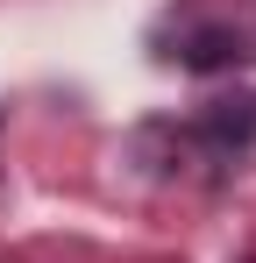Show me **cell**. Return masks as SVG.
I'll list each match as a JSON object with an SVG mask.
<instances>
[{"mask_svg": "<svg viewBox=\"0 0 256 263\" xmlns=\"http://www.w3.org/2000/svg\"><path fill=\"white\" fill-rule=\"evenodd\" d=\"M199 135H207V142H221V149H242V142L256 135V100H228L221 114H207V121H199Z\"/></svg>", "mask_w": 256, "mask_h": 263, "instance_id": "6da1fadb", "label": "cell"}, {"mask_svg": "<svg viewBox=\"0 0 256 263\" xmlns=\"http://www.w3.org/2000/svg\"><path fill=\"white\" fill-rule=\"evenodd\" d=\"M228 57V36H199V50H192V64H221Z\"/></svg>", "mask_w": 256, "mask_h": 263, "instance_id": "7a4b0ae2", "label": "cell"}]
</instances>
